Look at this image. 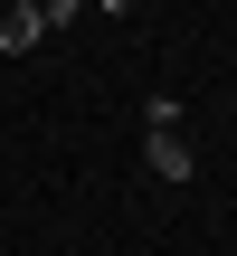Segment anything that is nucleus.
<instances>
[{"label":"nucleus","instance_id":"nucleus-1","mask_svg":"<svg viewBox=\"0 0 237 256\" xmlns=\"http://www.w3.org/2000/svg\"><path fill=\"white\" fill-rule=\"evenodd\" d=\"M190 171H200V152L180 133H152V180H190Z\"/></svg>","mask_w":237,"mask_h":256},{"label":"nucleus","instance_id":"nucleus-2","mask_svg":"<svg viewBox=\"0 0 237 256\" xmlns=\"http://www.w3.org/2000/svg\"><path fill=\"white\" fill-rule=\"evenodd\" d=\"M19 48H38V19H28V0H10V10H0V57H19Z\"/></svg>","mask_w":237,"mask_h":256},{"label":"nucleus","instance_id":"nucleus-3","mask_svg":"<svg viewBox=\"0 0 237 256\" xmlns=\"http://www.w3.org/2000/svg\"><path fill=\"white\" fill-rule=\"evenodd\" d=\"M76 10H86V0H28V19H38V38H48V28H66Z\"/></svg>","mask_w":237,"mask_h":256},{"label":"nucleus","instance_id":"nucleus-4","mask_svg":"<svg viewBox=\"0 0 237 256\" xmlns=\"http://www.w3.org/2000/svg\"><path fill=\"white\" fill-rule=\"evenodd\" d=\"M95 10H104V19H124V10H133V0H95Z\"/></svg>","mask_w":237,"mask_h":256}]
</instances>
